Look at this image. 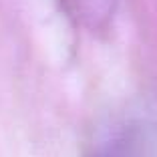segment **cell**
I'll use <instances>...</instances> for the list:
<instances>
[{
	"mask_svg": "<svg viewBox=\"0 0 157 157\" xmlns=\"http://www.w3.org/2000/svg\"><path fill=\"white\" fill-rule=\"evenodd\" d=\"M93 157H157V125L131 119L97 145Z\"/></svg>",
	"mask_w": 157,
	"mask_h": 157,
	"instance_id": "6da1fadb",
	"label": "cell"
},
{
	"mask_svg": "<svg viewBox=\"0 0 157 157\" xmlns=\"http://www.w3.org/2000/svg\"><path fill=\"white\" fill-rule=\"evenodd\" d=\"M65 12L87 30H101L111 22L117 0H60Z\"/></svg>",
	"mask_w": 157,
	"mask_h": 157,
	"instance_id": "7a4b0ae2",
	"label": "cell"
}]
</instances>
